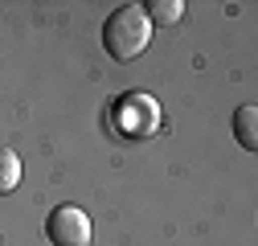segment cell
<instances>
[{
	"instance_id": "obj_1",
	"label": "cell",
	"mask_w": 258,
	"mask_h": 246,
	"mask_svg": "<svg viewBox=\"0 0 258 246\" xmlns=\"http://www.w3.org/2000/svg\"><path fill=\"white\" fill-rule=\"evenodd\" d=\"M148 41H152V21L136 5H119L103 21V45L115 61H136L148 49Z\"/></svg>"
},
{
	"instance_id": "obj_2",
	"label": "cell",
	"mask_w": 258,
	"mask_h": 246,
	"mask_svg": "<svg viewBox=\"0 0 258 246\" xmlns=\"http://www.w3.org/2000/svg\"><path fill=\"white\" fill-rule=\"evenodd\" d=\"M115 128L127 136V140H144L160 128V107L152 95H140V90H132V95H123L115 103Z\"/></svg>"
},
{
	"instance_id": "obj_3",
	"label": "cell",
	"mask_w": 258,
	"mask_h": 246,
	"mask_svg": "<svg viewBox=\"0 0 258 246\" xmlns=\"http://www.w3.org/2000/svg\"><path fill=\"white\" fill-rule=\"evenodd\" d=\"M45 238L53 246H90V218L78 205H53L45 218Z\"/></svg>"
},
{
	"instance_id": "obj_4",
	"label": "cell",
	"mask_w": 258,
	"mask_h": 246,
	"mask_svg": "<svg viewBox=\"0 0 258 246\" xmlns=\"http://www.w3.org/2000/svg\"><path fill=\"white\" fill-rule=\"evenodd\" d=\"M234 136H238V144H242L246 152L258 148V111H254V107H238V111H234Z\"/></svg>"
},
{
	"instance_id": "obj_5",
	"label": "cell",
	"mask_w": 258,
	"mask_h": 246,
	"mask_svg": "<svg viewBox=\"0 0 258 246\" xmlns=\"http://www.w3.org/2000/svg\"><path fill=\"white\" fill-rule=\"evenodd\" d=\"M144 9V17L152 21V25H176L180 17H184V5L180 0H148V5H140Z\"/></svg>"
},
{
	"instance_id": "obj_6",
	"label": "cell",
	"mask_w": 258,
	"mask_h": 246,
	"mask_svg": "<svg viewBox=\"0 0 258 246\" xmlns=\"http://www.w3.org/2000/svg\"><path fill=\"white\" fill-rule=\"evenodd\" d=\"M21 184V156L13 148H0V197Z\"/></svg>"
}]
</instances>
